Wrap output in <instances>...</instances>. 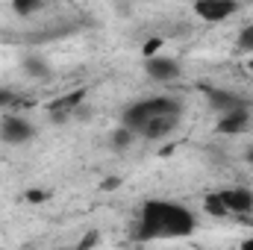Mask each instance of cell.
<instances>
[{
  "mask_svg": "<svg viewBox=\"0 0 253 250\" xmlns=\"http://www.w3.org/2000/svg\"><path fill=\"white\" fill-rule=\"evenodd\" d=\"M197 218L189 206L177 200H144L138 209V224H135V239L141 242H165V239H186L194 233Z\"/></svg>",
  "mask_w": 253,
  "mask_h": 250,
  "instance_id": "1",
  "label": "cell"
},
{
  "mask_svg": "<svg viewBox=\"0 0 253 250\" xmlns=\"http://www.w3.org/2000/svg\"><path fill=\"white\" fill-rule=\"evenodd\" d=\"M183 118V103L174 97H144L129 103L121 115V126H126L132 135L138 138H165L168 132H174Z\"/></svg>",
  "mask_w": 253,
  "mask_h": 250,
  "instance_id": "2",
  "label": "cell"
},
{
  "mask_svg": "<svg viewBox=\"0 0 253 250\" xmlns=\"http://www.w3.org/2000/svg\"><path fill=\"white\" fill-rule=\"evenodd\" d=\"M209 215H239V212H251L253 209V191L242 186L218 188L212 194H206L203 200Z\"/></svg>",
  "mask_w": 253,
  "mask_h": 250,
  "instance_id": "3",
  "label": "cell"
},
{
  "mask_svg": "<svg viewBox=\"0 0 253 250\" xmlns=\"http://www.w3.org/2000/svg\"><path fill=\"white\" fill-rule=\"evenodd\" d=\"M194 12L206 24H221V21H227L239 12V3H233V0H197Z\"/></svg>",
  "mask_w": 253,
  "mask_h": 250,
  "instance_id": "4",
  "label": "cell"
},
{
  "mask_svg": "<svg viewBox=\"0 0 253 250\" xmlns=\"http://www.w3.org/2000/svg\"><path fill=\"white\" fill-rule=\"evenodd\" d=\"M33 135H36L33 124H30L27 118H21V115H6V118L0 121V138H3L6 144H27Z\"/></svg>",
  "mask_w": 253,
  "mask_h": 250,
  "instance_id": "5",
  "label": "cell"
},
{
  "mask_svg": "<svg viewBox=\"0 0 253 250\" xmlns=\"http://www.w3.org/2000/svg\"><path fill=\"white\" fill-rule=\"evenodd\" d=\"M147 77L156 83H174L180 77V62L171 56H150L147 59Z\"/></svg>",
  "mask_w": 253,
  "mask_h": 250,
  "instance_id": "6",
  "label": "cell"
},
{
  "mask_svg": "<svg viewBox=\"0 0 253 250\" xmlns=\"http://www.w3.org/2000/svg\"><path fill=\"white\" fill-rule=\"evenodd\" d=\"M251 126V109H236V112H227L218 118V132H227V135H236V132H245Z\"/></svg>",
  "mask_w": 253,
  "mask_h": 250,
  "instance_id": "7",
  "label": "cell"
},
{
  "mask_svg": "<svg viewBox=\"0 0 253 250\" xmlns=\"http://www.w3.org/2000/svg\"><path fill=\"white\" fill-rule=\"evenodd\" d=\"M209 103H212V109H215V112H221V115H227V112H236V109H245V106H248L242 97H236V94H230V91H209Z\"/></svg>",
  "mask_w": 253,
  "mask_h": 250,
  "instance_id": "8",
  "label": "cell"
},
{
  "mask_svg": "<svg viewBox=\"0 0 253 250\" xmlns=\"http://www.w3.org/2000/svg\"><path fill=\"white\" fill-rule=\"evenodd\" d=\"M24 71H27L30 77H39V80H42V77H47V71H50V68H47V62H44L42 56H36V53H33V56H27V59H24Z\"/></svg>",
  "mask_w": 253,
  "mask_h": 250,
  "instance_id": "9",
  "label": "cell"
},
{
  "mask_svg": "<svg viewBox=\"0 0 253 250\" xmlns=\"http://www.w3.org/2000/svg\"><path fill=\"white\" fill-rule=\"evenodd\" d=\"M132 138H135V135H132L126 126H118V129L112 132V147H115V150H126V147H132Z\"/></svg>",
  "mask_w": 253,
  "mask_h": 250,
  "instance_id": "10",
  "label": "cell"
},
{
  "mask_svg": "<svg viewBox=\"0 0 253 250\" xmlns=\"http://www.w3.org/2000/svg\"><path fill=\"white\" fill-rule=\"evenodd\" d=\"M239 50H245V53H253V24H248V27L239 33Z\"/></svg>",
  "mask_w": 253,
  "mask_h": 250,
  "instance_id": "11",
  "label": "cell"
},
{
  "mask_svg": "<svg viewBox=\"0 0 253 250\" xmlns=\"http://www.w3.org/2000/svg\"><path fill=\"white\" fill-rule=\"evenodd\" d=\"M36 9H42V3H15V12H21V15H30Z\"/></svg>",
  "mask_w": 253,
  "mask_h": 250,
  "instance_id": "12",
  "label": "cell"
},
{
  "mask_svg": "<svg viewBox=\"0 0 253 250\" xmlns=\"http://www.w3.org/2000/svg\"><path fill=\"white\" fill-rule=\"evenodd\" d=\"M12 100H15V94H12L9 88H0V106H9Z\"/></svg>",
  "mask_w": 253,
  "mask_h": 250,
  "instance_id": "13",
  "label": "cell"
},
{
  "mask_svg": "<svg viewBox=\"0 0 253 250\" xmlns=\"http://www.w3.org/2000/svg\"><path fill=\"white\" fill-rule=\"evenodd\" d=\"M239 250H253V236L248 239V242H242V248H239Z\"/></svg>",
  "mask_w": 253,
  "mask_h": 250,
  "instance_id": "14",
  "label": "cell"
},
{
  "mask_svg": "<svg viewBox=\"0 0 253 250\" xmlns=\"http://www.w3.org/2000/svg\"><path fill=\"white\" fill-rule=\"evenodd\" d=\"M248 162H251V165H253V147H251V150H248Z\"/></svg>",
  "mask_w": 253,
  "mask_h": 250,
  "instance_id": "15",
  "label": "cell"
},
{
  "mask_svg": "<svg viewBox=\"0 0 253 250\" xmlns=\"http://www.w3.org/2000/svg\"><path fill=\"white\" fill-rule=\"evenodd\" d=\"M248 68H251V74H253V56H251V62H248Z\"/></svg>",
  "mask_w": 253,
  "mask_h": 250,
  "instance_id": "16",
  "label": "cell"
}]
</instances>
